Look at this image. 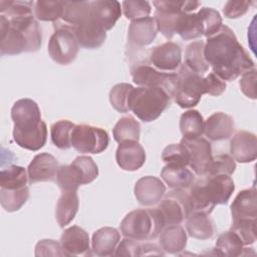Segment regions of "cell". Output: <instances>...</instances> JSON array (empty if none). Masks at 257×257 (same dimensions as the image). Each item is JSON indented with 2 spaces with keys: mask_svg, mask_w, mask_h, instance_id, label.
Instances as JSON below:
<instances>
[{
  "mask_svg": "<svg viewBox=\"0 0 257 257\" xmlns=\"http://www.w3.org/2000/svg\"><path fill=\"white\" fill-rule=\"evenodd\" d=\"M179 34L184 40H192L203 35L202 24L198 13H182L177 21L175 34Z\"/></svg>",
  "mask_w": 257,
  "mask_h": 257,
  "instance_id": "33",
  "label": "cell"
},
{
  "mask_svg": "<svg viewBox=\"0 0 257 257\" xmlns=\"http://www.w3.org/2000/svg\"><path fill=\"white\" fill-rule=\"evenodd\" d=\"M70 29L73 31L79 46L83 48H98L103 44L106 38V30L93 18L91 13Z\"/></svg>",
  "mask_w": 257,
  "mask_h": 257,
  "instance_id": "12",
  "label": "cell"
},
{
  "mask_svg": "<svg viewBox=\"0 0 257 257\" xmlns=\"http://www.w3.org/2000/svg\"><path fill=\"white\" fill-rule=\"evenodd\" d=\"M29 182L27 171L20 166L12 165L0 172V188L14 190L27 186Z\"/></svg>",
  "mask_w": 257,
  "mask_h": 257,
  "instance_id": "36",
  "label": "cell"
},
{
  "mask_svg": "<svg viewBox=\"0 0 257 257\" xmlns=\"http://www.w3.org/2000/svg\"><path fill=\"white\" fill-rule=\"evenodd\" d=\"M107 133L97 126L77 124L71 133V147L81 154H99L108 146Z\"/></svg>",
  "mask_w": 257,
  "mask_h": 257,
  "instance_id": "9",
  "label": "cell"
},
{
  "mask_svg": "<svg viewBox=\"0 0 257 257\" xmlns=\"http://www.w3.org/2000/svg\"><path fill=\"white\" fill-rule=\"evenodd\" d=\"M59 169L57 160L48 153L36 155L28 166L29 184L54 181Z\"/></svg>",
  "mask_w": 257,
  "mask_h": 257,
  "instance_id": "15",
  "label": "cell"
},
{
  "mask_svg": "<svg viewBox=\"0 0 257 257\" xmlns=\"http://www.w3.org/2000/svg\"><path fill=\"white\" fill-rule=\"evenodd\" d=\"M230 209L233 220L240 218H256L257 196L255 187L239 192L233 200Z\"/></svg>",
  "mask_w": 257,
  "mask_h": 257,
  "instance_id": "24",
  "label": "cell"
},
{
  "mask_svg": "<svg viewBox=\"0 0 257 257\" xmlns=\"http://www.w3.org/2000/svg\"><path fill=\"white\" fill-rule=\"evenodd\" d=\"M235 128L234 119L229 114L218 111L211 114L205 121L204 134L208 140L218 142L229 139Z\"/></svg>",
  "mask_w": 257,
  "mask_h": 257,
  "instance_id": "20",
  "label": "cell"
},
{
  "mask_svg": "<svg viewBox=\"0 0 257 257\" xmlns=\"http://www.w3.org/2000/svg\"><path fill=\"white\" fill-rule=\"evenodd\" d=\"M61 243L51 239H42L35 246V256H65Z\"/></svg>",
  "mask_w": 257,
  "mask_h": 257,
  "instance_id": "48",
  "label": "cell"
},
{
  "mask_svg": "<svg viewBox=\"0 0 257 257\" xmlns=\"http://www.w3.org/2000/svg\"><path fill=\"white\" fill-rule=\"evenodd\" d=\"M29 189L27 186L19 189L8 190L0 188V203L7 212L18 211L28 200Z\"/></svg>",
  "mask_w": 257,
  "mask_h": 257,
  "instance_id": "37",
  "label": "cell"
},
{
  "mask_svg": "<svg viewBox=\"0 0 257 257\" xmlns=\"http://www.w3.org/2000/svg\"><path fill=\"white\" fill-rule=\"evenodd\" d=\"M56 182L61 191H77L79 186L87 184L83 173L73 162L59 167Z\"/></svg>",
  "mask_w": 257,
  "mask_h": 257,
  "instance_id": "29",
  "label": "cell"
},
{
  "mask_svg": "<svg viewBox=\"0 0 257 257\" xmlns=\"http://www.w3.org/2000/svg\"><path fill=\"white\" fill-rule=\"evenodd\" d=\"M172 97L161 87H134L130 96V110L145 122L156 120L170 105Z\"/></svg>",
  "mask_w": 257,
  "mask_h": 257,
  "instance_id": "5",
  "label": "cell"
},
{
  "mask_svg": "<svg viewBox=\"0 0 257 257\" xmlns=\"http://www.w3.org/2000/svg\"><path fill=\"white\" fill-rule=\"evenodd\" d=\"M231 230L239 235L244 246L251 245L256 241V218H240L233 220Z\"/></svg>",
  "mask_w": 257,
  "mask_h": 257,
  "instance_id": "43",
  "label": "cell"
},
{
  "mask_svg": "<svg viewBox=\"0 0 257 257\" xmlns=\"http://www.w3.org/2000/svg\"><path fill=\"white\" fill-rule=\"evenodd\" d=\"M215 250L220 256L237 257L244 254L245 248L239 235L230 229L219 235L216 241Z\"/></svg>",
  "mask_w": 257,
  "mask_h": 257,
  "instance_id": "32",
  "label": "cell"
},
{
  "mask_svg": "<svg viewBox=\"0 0 257 257\" xmlns=\"http://www.w3.org/2000/svg\"><path fill=\"white\" fill-rule=\"evenodd\" d=\"M251 4V1L230 0L225 4L223 8V13L227 18L236 19L243 16L248 11Z\"/></svg>",
  "mask_w": 257,
  "mask_h": 257,
  "instance_id": "49",
  "label": "cell"
},
{
  "mask_svg": "<svg viewBox=\"0 0 257 257\" xmlns=\"http://www.w3.org/2000/svg\"><path fill=\"white\" fill-rule=\"evenodd\" d=\"M115 161L123 171L134 172L145 164L146 152L139 142L127 141L118 145L115 152Z\"/></svg>",
  "mask_w": 257,
  "mask_h": 257,
  "instance_id": "19",
  "label": "cell"
},
{
  "mask_svg": "<svg viewBox=\"0 0 257 257\" xmlns=\"http://www.w3.org/2000/svg\"><path fill=\"white\" fill-rule=\"evenodd\" d=\"M142 243L139 240L125 237L121 240L114 252L115 256H141Z\"/></svg>",
  "mask_w": 257,
  "mask_h": 257,
  "instance_id": "50",
  "label": "cell"
},
{
  "mask_svg": "<svg viewBox=\"0 0 257 257\" xmlns=\"http://www.w3.org/2000/svg\"><path fill=\"white\" fill-rule=\"evenodd\" d=\"M142 255H164V252L156 244L145 243V244H142L141 256Z\"/></svg>",
  "mask_w": 257,
  "mask_h": 257,
  "instance_id": "53",
  "label": "cell"
},
{
  "mask_svg": "<svg viewBox=\"0 0 257 257\" xmlns=\"http://www.w3.org/2000/svg\"><path fill=\"white\" fill-rule=\"evenodd\" d=\"M93 18L105 29L110 30L121 15L120 3L115 0L90 1Z\"/></svg>",
  "mask_w": 257,
  "mask_h": 257,
  "instance_id": "21",
  "label": "cell"
},
{
  "mask_svg": "<svg viewBox=\"0 0 257 257\" xmlns=\"http://www.w3.org/2000/svg\"><path fill=\"white\" fill-rule=\"evenodd\" d=\"M178 83L174 95L175 101L182 108L196 106L205 92L204 77L192 71L185 63L178 71Z\"/></svg>",
  "mask_w": 257,
  "mask_h": 257,
  "instance_id": "6",
  "label": "cell"
},
{
  "mask_svg": "<svg viewBox=\"0 0 257 257\" xmlns=\"http://www.w3.org/2000/svg\"><path fill=\"white\" fill-rule=\"evenodd\" d=\"M180 130L183 139L193 140L201 138L205 130L203 115L196 109H189L182 113L180 117Z\"/></svg>",
  "mask_w": 257,
  "mask_h": 257,
  "instance_id": "30",
  "label": "cell"
},
{
  "mask_svg": "<svg viewBox=\"0 0 257 257\" xmlns=\"http://www.w3.org/2000/svg\"><path fill=\"white\" fill-rule=\"evenodd\" d=\"M34 16L40 21H52L61 19L63 13V1L38 0L34 2Z\"/></svg>",
  "mask_w": 257,
  "mask_h": 257,
  "instance_id": "38",
  "label": "cell"
},
{
  "mask_svg": "<svg viewBox=\"0 0 257 257\" xmlns=\"http://www.w3.org/2000/svg\"><path fill=\"white\" fill-rule=\"evenodd\" d=\"M189 152V167L199 177H204L209 174L213 160L212 147L208 140L197 138L193 140L182 139L181 142Z\"/></svg>",
  "mask_w": 257,
  "mask_h": 257,
  "instance_id": "11",
  "label": "cell"
},
{
  "mask_svg": "<svg viewBox=\"0 0 257 257\" xmlns=\"http://www.w3.org/2000/svg\"><path fill=\"white\" fill-rule=\"evenodd\" d=\"M235 185L230 176L207 175L195 181L188 193L190 213L203 212L211 214L216 205L228 203Z\"/></svg>",
  "mask_w": 257,
  "mask_h": 257,
  "instance_id": "3",
  "label": "cell"
},
{
  "mask_svg": "<svg viewBox=\"0 0 257 257\" xmlns=\"http://www.w3.org/2000/svg\"><path fill=\"white\" fill-rule=\"evenodd\" d=\"M150 60L153 66L161 71H174L181 65V46L172 41L157 45L151 50Z\"/></svg>",
  "mask_w": 257,
  "mask_h": 257,
  "instance_id": "13",
  "label": "cell"
},
{
  "mask_svg": "<svg viewBox=\"0 0 257 257\" xmlns=\"http://www.w3.org/2000/svg\"><path fill=\"white\" fill-rule=\"evenodd\" d=\"M162 160L167 165L187 167L190 161L188 149L182 143L169 145L162 153Z\"/></svg>",
  "mask_w": 257,
  "mask_h": 257,
  "instance_id": "42",
  "label": "cell"
},
{
  "mask_svg": "<svg viewBox=\"0 0 257 257\" xmlns=\"http://www.w3.org/2000/svg\"><path fill=\"white\" fill-rule=\"evenodd\" d=\"M161 248L170 254L182 252L187 245V233L180 225L166 226L160 234Z\"/></svg>",
  "mask_w": 257,
  "mask_h": 257,
  "instance_id": "26",
  "label": "cell"
},
{
  "mask_svg": "<svg viewBox=\"0 0 257 257\" xmlns=\"http://www.w3.org/2000/svg\"><path fill=\"white\" fill-rule=\"evenodd\" d=\"M230 153L238 163L246 164L255 161L257 157L256 136L246 131L236 133L230 142Z\"/></svg>",
  "mask_w": 257,
  "mask_h": 257,
  "instance_id": "18",
  "label": "cell"
},
{
  "mask_svg": "<svg viewBox=\"0 0 257 257\" xmlns=\"http://www.w3.org/2000/svg\"><path fill=\"white\" fill-rule=\"evenodd\" d=\"M79 207L76 191H62L55 210V217L60 227L68 225L75 217Z\"/></svg>",
  "mask_w": 257,
  "mask_h": 257,
  "instance_id": "27",
  "label": "cell"
},
{
  "mask_svg": "<svg viewBox=\"0 0 257 257\" xmlns=\"http://www.w3.org/2000/svg\"><path fill=\"white\" fill-rule=\"evenodd\" d=\"M60 243L67 255H85L89 251V236L78 226H71L63 231Z\"/></svg>",
  "mask_w": 257,
  "mask_h": 257,
  "instance_id": "22",
  "label": "cell"
},
{
  "mask_svg": "<svg viewBox=\"0 0 257 257\" xmlns=\"http://www.w3.org/2000/svg\"><path fill=\"white\" fill-rule=\"evenodd\" d=\"M13 139L22 149L38 151L46 143L47 126L41 119L38 104L30 98L17 100L11 108Z\"/></svg>",
  "mask_w": 257,
  "mask_h": 257,
  "instance_id": "2",
  "label": "cell"
},
{
  "mask_svg": "<svg viewBox=\"0 0 257 257\" xmlns=\"http://www.w3.org/2000/svg\"><path fill=\"white\" fill-rule=\"evenodd\" d=\"M205 81V92L212 96H219L226 90V82L221 79L214 72L209 73L204 77Z\"/></svg>",
  "mask_w": 257,
  "mask_h": 257,
  "instance_id": "52",
  "label": "cell"
},
{
  "mask_svg": "<svg viewBox=\"0 0 257 257\" xmlns=\"http://www.w3.org/2000/svg\"><path fill=\"white\" fill-rule=\"evenodd\" d=\"M157 208L165 226L180 225L190 214L188 193L182 189H175L165 194Z\"/></svg>",
  "mask_w": 257,
  "mask_h": 257,
  "instance_id": "10",
  "label": "cell"
},
{
  "mask_svg": "<svg viewBox=\"0 0 257 257\" xmlns=\"http://www.w3.org/2000/svg\"><path fill=\"white\" fill-rule=\"evenodd\" d=\"M90 13V1H63V13L61 17V20L63 21L62 24L72 28L88 17Z\"/></svg>",
  "mask_w": 257,
  "mask_h": 257,
  "instance_id": "31",
  "label": "cell"
},
{
  "mask_svg": "<svg viewBox=\"0 0 257 257\" xmlns=\"http://www.w3.org/2000/svg\"><path fill=\"white\" fill-rule=\"evenodd\" d=\"M165 227L163 217L158 208L137 209L126 214L122 219L120 232L127 238L150 241L156 239Z\"/></svg>",
  "mask_w": 257,
  "mask_h": 257,
  "instance_id": "4",
  "label": "cell"
},
{
  "mask_svg": "<svg viewBox=\"0 0 257 257\" xmlns=\"http://www.w3.org/2000/svg\"><path fill=\"white\" fill-rule=\"evenodd\" d=\"M197 13L200 16L203 35L206 37L216 34L223 26L222 17L217 10L210 7H203Z\"/></svg>",
  "mask_w": 257,
  "mask_h": 257,
  "instance_id": "41",
  "label": "cell"
},
{
  "mask_svg": "<svg viewBox=\"0 0 257 257\" xmlns=\"http://www.w3.org/2000/svg\"><path fill=\"white\" fill-rule=\"evenodd\" d=\"M158 26L154 17H145L133 20L128 27L127 42L132 48H142L151 44L157 34Z\"/></svg>",
  "mask_w": 257,
  "mask_h": 257,
  "instance_id": "14",
  "label": "cell"
},
{
  "mask_svg": "<svg viewBox=\"0 0 257 257\" xmlns=\"http://www.w3.org/2000/svg\"><path fill=\"white\" fill-rule=\"evenodd\" d=\"M55 31L48 42V53L53 61L61 65L71 63L77 56L79 43L73 31L56 21L54 22Z\"/></svg>",
  "mask_w": 257,
  "mask_h": 257,
  "instance_id": "7",
  "label": "cell"
},
{
  "mask_svg": "<svg viewBox=\"0 0 257 257\" xmlns=\"http://www.w3.org/2000/svg\"><path fill=\"white\" fill-rule=\"evenodd\" d=\"M134 86L130 83H117L109 91V101L111 106L119 112L130 111V96Z\"/></svg>",
  "mask_w": 257,
  "mask_h": 257,
  "instance_id": "40",
  "label": "cell"
},
{
  "mask_svg": "<svg viewBox=\"0 0 257 257\" xmlns=\"http://www.w3.org/2000/svg\"><path fill=\"white\" fill-rule=\"evenodd\" d=\"M75 125L76 124L67 119L54 122L50 127V136L53 145L61 150L69 149L71 147V133Z\"/></svg>",
  "mask_w": 257,
  "mask_h": 257,
  "instance_id": "39",
  "label": "cell"
},
{
  "mask_svg": "<svg viewBox=\"0 0 257 257\" xmlns=\"http://www.w3.org/2000/svg\"><path fill=\"white\" fill-rule=\"evenodd\" d=\"M0 52L1 55H16L27 52V42L21 31L10 25L4 15H0Z\"/></svg>",
  "mask_w": 257,
  "mask_h": 257,
  "instance_id": "16",
  "label": "cell"
},
{
  "mask_svg": "<svg viewBox=\"0 0 257 257\" xmlns=\"http://www.w3.org/2000/svg\"><path fill=\"white\" fill-rule=\"evenodd\" d=\"M204 47L203 40H196L191 42L185 50V64L200 75L207 72L210 67L204 57Z\"/></svg>",
  "mask_w": 257,
  "mask_h": 257,
  "instance_id": "34",
  "label": "cell"
},
{
  "mask_svg": "<svg viewBox=\"0 0 257 257\" xmlns=\"http://www.w3.org/2000/svg\"><path fill=\"white\" fill-rule=\"evenodd\" d=\"M133 81L140 86L161 87L165 89L171 97H174L178 74L174 72H164L148 63H137L131 68Z\"/></svg>",
  "mask_w": 257,
  "mask_h": 257,
  "instance_id": "8",
  "label": "cell"
},
{
  "mask_svg": "<svg viewBox=\"0 0 257 257\" xmlns=\"http://www.w3.org/2000/svg\"><path fill=\"white\" fill-rule=\"evenodd\" d=\"M120 241L119 232L112 227H103L96 230L92 235V251L97 256H109L114 254Z\"/></svg>",
  "mask_w": 257,
  "mask_h": 257,
  "instance_id": "23",
  "label": "cell"
},
{
  "mask_svg": "<svg viewBox=\"0 0 257 257\" xmlns=\"http://www.w3.org/2000/svg\"><path fill=\"white\" fill-rule=\"evenodd\" d=\"M140 134H141L140 122L130 115L119 118L112 128L113 139L118 144H121L127 141L139 142Z\"/></svg>",
  "mask_w": 257,
  "mask_h": 257,
  "instance_id": "35",
  "label": "cell"
},
{
  "mask_svg": "<svg viewBox=\"0 0 257 257\" xmlns=\"http://www.w3.org/2000/svg\"><path fill=\"white\" fill-rule=\"evenodd\" d=\"M204 57L213 72L223 80H234L255 68L252 58L239 43L233 30L226 25L207 37Z\"/></svg>",
  "mask_w": 257,
  "mask_h": 257,
  "instance_id": "1",
  "label": "cell"
},
{
  "mask_svg": "<svg viewBox=\"0 0 257 257\" xmlns=\"http://www.w3.org/2000/svg\"><path fill=\"white\" fill-rule=\"evenodd\" d=\"M188 234L195 239L206 240L215 234V224L210 214L203 212H191L186 218Z\"/></svg>",
  "mask_w": 257,
  "mask_h": 257,
  "instance_id": "25",
  "label": "cell"
},
{
  "mask_svg": "<svg viewBox=\"0 0 257 257\" xmlns=\"http://www.w3.org/2000/svg\"><path fill=\"white\" fill-rule=\"evenodd\" d=\"M135 197L144 206L158 204L166 193V186L157 177L146 176L139 179L135 185Z\"/></svg>",
  "mask_w": 257,
  "mask_h": 257,
  "instance_id": "17",
  "label": "cell"
},
{
  "mask_svg": "<svg viewBox=\"0 0 257 257\" xmlns=\"http://www.w3.org/2000/svg\"><path fill=\"white\" fill-rule=\"evenodd\" d=\"M161 177L172 189L186 190L195 182L193 172L183 166L166 165L161 172Z\"/></svg>",
  "mask_w": 257,
  "mask_h": 257,
  "instance_id": "28",
  "label": "cell"
},
{
  "mask_svg": "<svg viewBox=\"0 0 257 257\" xmlns=\"http://www.w3.org/2000/svg\"><path fill=\"white\" fill-rule=\"evenodd\" d=\"M236 170L235 160L227 154L213 157L208 175H227L231 176Z\"/></svg>",
  "mask_w": 257,
  "mask_h": 257,
  "instance_id": "47",
  "label": "cell"
},
{
  "mask_svg": "<svg viewBox=\"0 0 257 257\" xmlns=\"http://www.w3.org/2000/svg\"><path fill=\"white\" fill-rule=\"evenodd\" d=\"M34 2L33 1H1L0 13L8 18L31 15L33 13Z\"/></svg>",
  "mask_w": 257,
  "mask_h": 257,
  "instance_id": "45",
  "label": "cell"
},
{
  "mask_svg": "<svg viewBox=\"0 0 257 257\" xmlns=\"http://www.w3.org/2000/svg\"><path fill=\"white\" fill-rule=\"evenodd\" d=\"M156 11L165 13H192L201 4L198 1H154Z\"/></svg>",
  "mask_w": 257,
  "mask_h": 257,
  "instance_id": "44",
  "label": "cell"
},
{
  "mask_svg": "<svg viewBox=\"0 0 257 257\" xmlns=\"http://www.w3.org/2000/svg\"><path fill=\"white\" fill-rule=\"evenodd\" d=\"M121 9L125 18L130 20H137L149 17L152 7L150 2L141 0H128L121 3Z\"/></svg>",
  "mask_w": 257,
  "mask_h": 257,
  "instance_id": "46",
  "label": "cell"
},
{
  "mask_svg": "<svg viewBox=\"0 0 257 257\" xmlns=\"http://www.w3.org/2000/svg\"><path fill=\"white\" fill-rule=\"evenodd\" d=\"M256 68L242 74L239 80L241 91L249 98L256 99Z\"/></svg>",
  "mask_w": 257,
  "mask_h": 257,
  "instance_id": "51",
  "label": "cell"
}]
</instances>
